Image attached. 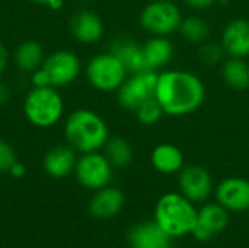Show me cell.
Masks as SVG:
<instances>
[{
  "mask_svg": "<svg viewBox=\"0 0 249 248\" xmlns=\"http://www.w3.org/2000/svg\"><path fill=\"white\" fill-rule=\"evenodd\" d=\"M114 167L109 164L104 153L89 152L82 153L74 167V174L77 181L88 190H99L109 186L112 180Z\"/></svg>",
  "mask_w": 249,
  "mask_h": 248,
  "instance_id": "ba28073f",
  "label": "cell"
},
{
  "mask_svg": "<svg viewBox=\"0 0 249 248\" xmlns=\"http://www.w3.org/2000/svg\"><path fill=\"white\" fill-rule=\"evenodd\" d=\"M10 99V89L4 82H0V107Z\"/></svg>",
  "mask_w": 249,
  "mask_h": 248,
  "instance_id": "f1b7e54d",
  "label": "cell"
},
{
  "mask_svg": "<svg viewBox=\"0 0 249 248\" xmlns=\"http://www.w3.org/2000/svg\"><path fill=\"white\" fill-rule=\"evenodd\" d=\"M104 155L114 168H127L134 158V151L125 137L114 136L109 137L104 146Z\"/></svg>",
  "mask_w": 249,
  "mask_h": 248,
  "instance_id": "603a6c76",
  "label": "cell"
},
{
  "mask_svg": "<svg viewBox=\"0 0 249 248\" xmlns=\"http://www.w3.org/2000/svg\"><path fill=\"white\" fill-rule=\"evenodd\" d=\"M7 60H9V54H7V50L3 44H0V75L3 73V70L6 69L7 66Z\"/></svg>",
  "mask_w": 249,
  "mask_h": 248,
  "instance_id": "1f68e13d",
  "label": "cell"
},
{
  "mask_svg": "<svg viewBox=\"0 0 249 248\" xmlns=\"http://www.w3.org/2000/svg\"><path fill=\"white\" fill-rule=\"evenodd\" d=\"M155 98L168 117H185L206 101V85L200 76L184 69L158 72Z\"/></svg>",
  "mask_w": 249,
  "mask_h": 248,
  "instance_id": "6da1fadb",
  "label": "cell"
},
{
  "mask_svg": "<svg viewBox=\"0 0 249 248\" xmlns=\"http://www.w3.org/2000/svg\"><path fill=\"white\" fill-rule=\"evenodd\" d=\"M229 225V210L222 205L204 203L197 210V224L193 229V237L201 243H209L222 234Z\"/></svg>",
  "mask_w": 249,
  "mask_h": 248,
  "instance_id": "8fae6325",
  "label": "cell"
},
{
  "mask_svg": "<svg viewBox=\"0 0 249 248\" xmlns=\"http://www.w3.org/2000/svg\"><path fill=\"white\" fill-rule=\"evenodd\" d=\"M158 72L143 70L130 73L123 85L117 89V101L127 111H134L142 102L155 96Z\"/></svg>",
  "mask_w": 249,
  "mask_h": 248,
  "instance_id": "52a82bcc",
  "label": "cell"
},
{
  "mask_svg": "<svg viewBox=\"0 0 249 248\" xmlns=\"http://www.w3.org/2000/svg\"><path fill=\"white\" fill-rule=\"evenodd\" d=\"M15 162H18L15 149L10 146V143L0 139V172H9Z\"/></svg>",
  "mask_w": 249,
  "mask_h": 248,
  "instance_id": "4316f807",
  "label": "cell"
},
{
  "mask_svg": "<svg viewBox=\"0 0 249 248\" xmlns=\"http://www.w3.org/2000/svg\"><path fill=\"white\" fill-rule=\"evenodd\" d=\"M226 53L222 47L220 42H213V41H206L200 44L198 48V57L204 64L214 66V64H222V61L226 58Z\"/></svg>",
  "mask_w": 249,
  "mask_h": 248,
  "instance_id": "484cf974",
  "label": "cell"
},
{
  "mask_svg": "<svg viewBox=\"0 0 249 248\" xmlns=\"http://www.w3.org/2000/svg\"><path fill=\"white\" fill-rule=\"evenodd\" d=\"M109 51L120 58V61L130 73H137L143 70H149L146 66V58L143 53V44H139L134 39L121 37L111 42Z\"/></svg>",
  "mask_w": 249,
  "mask_h": 248,
  "instance_id": "e0dca14e",
  "label": "cell"
},
{
  "mask_svg": "<svg viewBox=\"0 0 249 248\" xmlns=\"http://www.w3.org/2000/svg\"><path fill=\"white\" fill-rule=\"evenodd\" d=\"M220 44L228 57H249V20L236 18L229 20L220 35Z\"/></svg>",
  "mask_w": 249,
  "mask_h": 248,
  "instance_id": "4fadbf2b",
  "label": "cell"
},
{
  "mask_svg": "<svg viewBox=\"0 0 249 248\" xmlns=\"http://www.w3.org/2000/svg\"><path fill=\"white\" fill-rule=\"evenodd\" d=\"M64 137L76 152L89 153L104 149L109 139L107 121L95 111L80 108L73 111L64 123Z\"/></svg>",
  "mask_w": 249,
  "mask_h": 248,
  "instance_id": "7a4b0ae2",
  "label": "cell"
},
{
  "mask_svg": "<svg viewBox=\"0 0 249 248\" xmlns=\"http://www.w3.org/2000/svg\"><path fill=\"white\" fill-rule=\"evenodd\" d=\"M128 241L134 248H171L172 244V238L156 221L134 225L128 232Z\"/></svg>",
  "mask_w": 249,
  "mask_h": 248,
  "instance_id": "2e32d148",
  "label": "cell"
},
{
  "mask_svg": "<svg viewBox=\"0 0 249 248\" xmlns=\"http://www.w3.org/2000/svg\"><path fill=\"white\" fill-rule=\"evenodd\" d=\"M130 248H134V247H130Z\"/></svg>",
  "mask_w": 249,
  "mask_h": 248,
  "instance_id": "836d02e7",
  "label": "cell"
},
{
  "mask_svg": "<svg viewBox=\"0 0 249 248\" xmlns=\"http://www.w3.org/2000/svg\"><path fill=\"white\" fill-rule=\"evenodd\" d=\"M178 189L182 196L196 203H206L214 191L213 177L198 164L185 165L178 172Z\"/></svg>",
  "mask_w": 249,
  "mask_h": 248,
  "instance_id": "9c48e42d",
  "label": "cell"
},
{
  "mask_svg": "<svg viewBox=\"0 0 249 248\" xmlns=\"http://www.w3.org/2000/svg\"><path fill=\"white\" fill-rule=\"evenodd\" d=\"M133 113H134L137 121L143 126H155L165 115L162 107L159 105V102L156 101L155 96L142 102Z\"/></svg>",
  "mask_w": 249,
  "mask_h": 248,
  "instance_id": "d4e9b609",
  "label": "cell"
},
{
  "mask_svg": "<svg viewBox=\"0 0 249 248\" xmlns=\"http://www.w3.org/2000/svg\"><path fill=\"white\" fill-rule=\"evenodd\" d=\"M220 75L225 85L233 91H247L249 88V63L247 58L228 57L222 61Z\"/></svg>",
  "mask_w": 249,
  "mask_h": 248,
  "instance_id": "44dd1931",
  "label": "cell"
},
{
  "mask_svg": "<svg viewBox=\"0 0 249 248\" xmlns=\"http://www.w3.org/2000/svg\"><path fill=\"white\" fill-rule=\"evenodd\" d=\"M41 69L44 70L50 86L63 88L73 83L79 77L82 72V63L74 53L60 50L45 57Z\"/></svg>",
  "mask_w": 249,
  "mask_h": 248,
  "instance_id": "30bf717a",
  "label": "cell"
},
{
  "mask_svg": "<svg viewBox=\"0 0 249 248\" xmlns=\"http://www.w3.org/2000/svg\"><path fill=\"white\" fill-rule=\"evenodd\" d=\"M44 60H45V54L42 45L32 39L19 44L13 57L15 66L22 73H34L42 66Z\"/></svg>",
  "mask_w": 249,
  "mask_h": 248,
  "instance_id": "7402d4cb",
  "label": "cell"
},
{
  "mask_svg": "<svg viewBox=\"0 0 249 248\" xmlns=\"http://www.w3.org/2000/svg\"><path fill=\"white\" fill-rule=\"evenodd\" d=\"M150 164L163 175L178 174L185 167L184 152L177 145L159 143L150 152Z\"/></svg>",
  "mask_w": 249,
  "mask_h": 248,
  "instance_id": "d6986e66",
  "label": "cell"
},
{
  "mask_svg": "<svg viewBox=\"0 0 249 248\" xmlns=\"http://www.w3.org/2000/svg\"><path fill=\"white\" fill-rule=\"evenodd\" d=\"M63 98L54 86L34 88L23 102V113L28 121L36 127H51L63 115Z\"/></svg>",
  "mask_w": 249,
  "mask_h": 248,
  "instance_id": "277c9868",
  "label": "cell"
},
{
  "mask_svg": "<svg viewBox=\"0 0 249 248\" xmlns=\"http://www.w3.org/2000/svg\"><path fill=\"white\" fill-rule=\"evenodd\" d=\"M34 3H36V4H42V6H48L50 9H54V10H57V9H60L61 6H63V0H32Z\"/></svg>",
  "mask_w": 249,
  "mask_h": 248,
  "instance_id": "f546056e",
  "label": "cell"
},
{
  "mask_svg": "<svg viewBox=\"0 0 249 248\" xmlns=\"http://www.w3.org/2000/svg\"><path fill=\"white\" fill-rule=\"evenodd\" d=\"M85 73L90 86L101 92H117L128 76L124 64L111 51L93 56Z\"/></svg>",
  "mask_w": 249,
  "mask_h": 248,
  "instance_id": "8992f818",
  "label": "cell"
},
{
  "mask_svg": "<svg viewBox=\"0 0 249 248\" xmlns=\"http://www.w3.org/2000/svg\"><path fill=\"white\" fill-rule=\"evenodd\" d=\"M182 10L174 0H152L140 12V26L153 37H169L178 32Z\"/></svg>",
  "mask_w": 249,
  "mask_h": 248,
  "instance_id": "5b68a950",
  "label": "cell"
},
{
  "mask_svg": "<svg viewBox=\"0 0 249 248\" xmlns=\"http://www.w3.org/2000/svg\"><path fill=\"white\" fill-rule=\"evenodd\" d=\"M73 37L83 44H95L104 35V22L101 16L92 10H80L70 20Z\"/></svg>",
  "mask_w": 249,
  "mask_h": 248,
  "instance_id": "9a60e30c",
  "label": "cell"
},
{
  "mask_svg": "<svg viewBox=\"0 0 249 248\" xmlns=\"http://www.w3.org/2000/svg\"><path fill=\"white\" fill-rule=\"evenodd\" d=\"M77 158L70 145H57L44 156V170L53 178H64L74 171Z\"/></svg>",
  "mask_w": 249,
  "mask_h": 248,
  "instance_id": "ac0fdd59",
  "label": "cell"
},
{
  "mask_svg": "<svg viewBox=\"0 0 249 248\" xmlns=\"http://www.w3.org/2000/svg\"><path fill=\"white\" fill-rule=\"evenodd\" d=\"M178 32L181 34V37L185 41L200 45V44L209 41L212 29H210V23L204 18L191 15V16L182 18Z\"/></svg>",
  "mask_w": 249,
  "mask_h": 248,
  "instance_id": "cb8c5ba5",
  "label": "cell"
},
{
  "mask_svg": "<svg viewBox=\"0 0 249 248\" xmlns=\"http://www.w3.org/2000/svg\"><path fill=\"white\" fill-rule=\"evenodd\" d=\"M217 3H219V4H228L229 0H217Z\"/></svg>",
  "mask_w": 249,
  "mask_h": 248,
  "instance_id": "d6a6232c",
  "label": "cell"
},
{
  "mask_svg": "<svg viewBox=\"0 0 249 248\" xmlns=\"http://www.w3.org/2000/svg\"><path fill=\"white\" fill-rule=\"evenodd\" d=\"M146 66L149 70H163L174 57V44L168 37H150L143 44Z\"/></svg>",
  "mask_w": 249,
  "mask_h": 248,
  "instance_id": "ffe728a7",
  "label": "cell"
},
{
  "mask_svg": "<svg viewBox=\"0 0 249 248\" xmlns=\"http://www.w3.org/2000/svg\"><path fill=\"white\" fill-rule=\"evenodd\" d=\"M193 10H206L217 3V0H182Z\"/></svg>",
  "mask_w": 249,
  "mask_h": 248,
  "instance_id": "83f0119b",
  "label": "cell"
},
{
  "mask_svg": "<svg viewBox=\"0 0 249 248\" xmlns=\"http://www.w3.org/2000/svg\"><path fill=\"white\" fill-rule=\"evenodd\" d=\"M197 210L194 203L179 191H171L159 197L155 206V221L171 238H179L193 234Z\"/></svg>",
  "mask_w": 249,
  "mask_h": 248,
  "instance_id": "3957f363",
  "label": "cell"
},
{
  "mask_svg": "<svg viewBox=\"0 0 249 248\" xmlns=\"http://www.w3.org/2000/svg\"><path fill=\"white\" fill-rule=\"evenodd\" d=\"M9 174L15 178H22L25 175V167L20 162H15V165L10 168Z\"/></svg>",
  "mask_w": 249,
  "mask_h": 248,
  "instance_id": "4dcf8cb0",
  "label": "cell"
},
{
  "mask_svg": "<svg viewBox=\"0 0 249 248\" xmlns=\"http://www.w3.org/2000/svg\"><path fill=\"white\" fill-rule=\"evenodd\" d=\"M216 202L229 212H249V180L228 177L214 189Z\"/></svg>",
  "mask_w": 249,
  "mask_h": 248,
  "instance_id": "7c38bea8",
  "label": "cell"
},
{
  "mask_svg": "<svg viewBox=\"0 0 249 248\" xmlns=\"http://www.w3.org/2000/svg\"><path fill=\"white\" fill-rule=\"evenodd\" d=\"M124 203V193L117 187L107 186L95 191L89 202V210L98 219H109L123 210Z\"/></svg>",
  "mask_w": 249,
  "mask_h": 248,
  "instance_id": "5bb4252c",
  "label": "cell"
},
{
  "mask_svg": "<svg viewBox=\"0 0 249 248\" xmlns=\"http://www.w3.org/2000/svg\"><path fill=\"white\" fill-rule=\"evenodd\" d=\"M248 118H249V115H248Z\"/></svg>",
  "mask_w": 249,
  "mask_h": 248,
  "instance_id": "e575fe53",
  "label": "cell"
}]
</instances>
